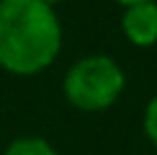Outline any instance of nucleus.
<instances>
[{"label": "nucleus", "instance_id": "nucleus-1", "mask_svg": "<svg viewBox=\"0 0 157 155\" xmlns=\"http://www.w3.org/2000/svg\"><path fill=\"white\" fill-rule=\"evenodd\" d=\"M62 29L54 8L41 0H0V67L36 75L57 60Z\"/></svg>", "mask_w": 157, "mask_h": 155}, {"label": "nucleus", "instance_id": "nucleus-2", "mask_svg": "<svg viewBox=\"0 0 157 155\" xmlns=\"http://www.w3.org/2000/svg\"><path fill=\"white\" fill-rule=\"evenodd\" d=\"M124 70L106 54L77 60L64 75V96L82 111H101L121 96Z\"/></svg>", "mask_w": 157, "mask_h": 155}, {"label": "nucleus", "instance_id": "nucleus-3", "mask_svg": "<svg viewBox=\"0 0 157 155\" xmlns=\"http://www.w3.org/2000/svg\"><path fill=\"white\" fill-rule=\"evenodd\" d=\"M121 29L126 39L136 47L157 44V3H139L126 8L121 18Z\"/></svg>", "mask_w": 157, "mask_h": 155}, {"label": "nucleus", "instance_id": "nucleus-4", "mask_svg": "<svg viewBox=\"0 0 157 155\" xmlns=\"http://www.w3.org/2000/svg\"><path fill=\"white\" fill-rule=\"evenodd\" d=\"M3 155H59V153L41 137H23V140L10 142Z\"/></svg>", "mask_w": 157, "mask_h": 155}, {"label": "nucleus", "instance_id": "nucleus-5", "mask_svg": "<svg viewBox=\"0 0 157 155\" xmlns=\"http://www.w3.org/2000/svg\"><path fill=\"white\" fill-rule=\"evenodd\" d=\"M144 132H147L149 142H155V145H157V96L149 101V106H147V111H144Z\"/></svg>", "mask_w": 157, "mask_h": 155}, {"label": "nucleus", "instance_id": "nucleus-6", "mask_svg": "<svg viewBox=\"0 0 157 155\" xmlns=\"http://www.w3.org/2000/svg\"><path fill=\"white\" fill-rule=\"evenodd\" d=\"M116 3L126 5V8H132V5H139V3H155V0H116Z\"/></svg>", "mask_w": 157, "mask_h": 155}, {"label": "nucleus", "instance_id": "nucleus-7", "mask_svg": "<svg viewBox=\"0 0 157 155\" xmlns=\"http://www.w3.org/2000/svg\"><path fill=\"white\" fill-rule=\"evenodd\" d=\"M41 3H47V5H52V8H54V5L59 3V0H41Z\"/></svg>", "mask_w": 157, "mask_h": 155}]
</instances>
